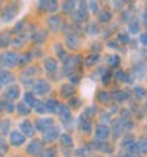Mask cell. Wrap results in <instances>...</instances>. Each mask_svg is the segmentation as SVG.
I'll use <instances>...</instances> for the list:
<instances>
[{
	"mask_svg": "<svg viewBox=\"0 0 147 157\" xmlns=\"http://www.w3.org/2000/svg\"><path fill=\"white\" fill-rule=\"evenodd\" d=\"M109 132H111V128H109L108 125H98L97 127V132H95V136L98 141H106V138L109 136Z\"/></svg>",
	"mask_w": 147,
	"mask_h": 157,
	"instance_id": "6da1fadb",
	"label": "cell"
},
{
	"mask_svg": "<svg viewBox=\"0 0 147 157\" xmlns=\"http://www.w3.org/2000/svg\"><path fill=\"white\" fill-rule=\"evenodd\" d=\"M49 90H51V87H49V84L46 81H36L35 86H33V92L35 94H40V95L48 94Z\"/></svg>",
	"mask_w": 147,
	"mask_h": 157,
	"instance_id": "7a4b0ae2",
	"label": "cell"
},
{
	"mask_svg": "<svg viewBox=\"0 0 147 157\" xmlns=\"http://www.w3.org/2000/svg\"><path fill=\"white\" fill-rule=\"evenodd\" d=\"M10 141H11V144H14V146H21V144H24V141H25V136H24L21 132H11Z\"/></svg>",
	"mask_w": 147,
	"mask_h": 157,
	"instance_id": "3957f363",
	"label": "cell"
},
{
	"mask_svg": "<svg viewBox=\"0 0 147 157\" xmlns=\"http://www.w3.org/2000/svg\"><path fill=\"white\" fill-rule=\"evenodd\" d=\"M36 127H38V130H43V132L49 130L51 127H54V125H52V119L41 117V119H38V121H36Z\"/></svg>",
	"mask_w": 147,
	"mask_h": 157,
	"instance_id": "277c9868",
	"label": "cell"
},
{
	"mask_svg": "<svg viewBox=\"0 0 147 157\" xmlns=\"http://www.w3.org/2000/svg\"><path fill=\"white\" fill-rule=\"evenodd\" d=\"M2 59L6 62V65H10V67L16 65L17 60H19V57H17L16 52H6V54H3V56H2Z\"/></svg>",
	"mask_w": 147,
	"mask_h": 157,
	"instance_id": "5b68a950",
	"label": "cell"
},
{
	"mask_svg": "<svg viewBox=\"0 0 147 157\" xmlns=\"http://www.w3.org/2000/svg\"><path fill=\"white\" fill-rule=\"evenodd\" d=\"M59 136V127H51L49 130L44 132V140L46 141H54Z\"/></svg>",
	"mask_w": 147,
	"mask_h": 157,
	"instance_id": "8992f818",
	"label": "cell"
},
{
	"mask_svg": "<svg viewBox=\"0 0 147 157\" xmlns=\"http://www.w3.org/2000/svg\"><path fill=\"white\" fill-rule=\"evenodd\" d=\"M73 16L76 17V19H86L87 17V11H86V3H79V10L78 11H73Z\"/></svg>",
	"mask_w": 147,
	"mask_h": 157,
	"instance_id": "52a82bcc",
	"label": "cell"
},
{
	"mask_svg": "<svg viewBox=\"0 0 147 157\" xmlns=\"http://www.w3.org/2000/svg\"><path fill=\"white\" fill-rule=\"evenodd\" d=\"M56 111L60 114V117L63 119V121H68V119H70V116H71V114H70V109H68L65 105H59Z\"/></svg>",
	"mask_w": 147,
	"mask_h": 157,
	"instance_id": "ba28073f",
	"label": "cell"
},
{
	"mask_svg": "<svg viewBox=\"0 0 147 157\" xmlns=\"http://www.w3.org/2000/svg\"><path fill=\"white\" fill-rule=\"evenodd\" d=\"M21 130H22L25 135H33V133H35V128H33V125H32L29 121H24V122L21 124Z\"/></svg>",
	"mask_w": 147,
	"mask_h": 157,
	"instance_id": "9c48e42d",
	"label": "cell"
},
{
	"mask_svg": "<svg viewBox=\"0 0 147 157\" xmlns=\"http://www.w3.org/2000/svg\"><path fill=\"white\" fill-rule=\"evenodd\" d=\"M24 105H27L29 108L36 105V100H35V97H33L32 92H27V94L24 95Z\"/></svg>",
	"mask_w": 147,
	"mask_h": 157,
	"instance_id": "30bf717a",
	"label": "cell"
},
{
	"mask_svg": "<svg viewBox=\"0 0 147 157\" xmlns=\"http://www.w3.org/2000/svg\"><path fill=\"white\" fill-rule=\"evenodd\" d=\"M17 95H19V89H17V87H10L5 92V97H8L10 100H16Z\"/></svg>",
	"mask_w": 147,
	"mask_h": 157,
	"instance_id": "8fae6325",
	"label": "cell"
},
{
	"mask_svg": "<svg viewBox=\"0 0 147 157\" xmlns=\"http://www.w3.org/2000/svg\"><path fill=\"white\" fill-rule=\"evenodd\" d=\"M41 149V143L40 141H32L30 146L27 147V152H30V154H36V152H40Z\"/></svg>",
	"mask_w": 147,
	"mask_h": 157,
	"instance_id": "7c38bea8",
	"label": "cell"
},
{
	"mask_svg": "<svg viewBox=\"0 0 147 157\" xmlns=\"http://www.w3.org/2000/svg\"><path fill=\"white\" fill-rule=\"evenodd\" d=\"M44 106H46V111H56L59 106V101L57 100H48V101H44Z\"/></svg>",
	"mask_w": 147,
	"mask_h": 157,
	"instance_id": "4fadbf2b",
	"label": "cell"
},
{
	"mask_svg": "<svg viewBox=\"0 0 147 157\" xmlns=\"http://www.w3.org/2000/svg\"><path fill=\"white\" fill-rule=\"evenodd\" d=\"M13 81V75L11 73H0V84H6V82Z\"/></svg>",
	"mask_w": 147,
	"mask_h": 157,
	"instance_id": "5bb4252c",
	"label": "cell"
},
{
	"mask_svg": "<svg viewBox=\"0 0 147 157\" xmlns=\"http://www.w3.org/2000/svg\"><path fill=\"white\" fill-rule=\"evenodd\" d=\"M44 67H46V70L54 71V70L57 68V63H56V60H52V59H46V62H44Z\"/></svg>",
	"mask_w": 147,
	"mask_h": 157,
	"instance_id": "9a60e30c",
	"label": "cell"
},
{
	"mask_svg": "<svg viewBox=\"0 0 147 157\" xmlns=\"http://www.w3.org/2000/svg\"><path fill=\"white\" fill-rule=\"evenodd\" d=\"M67 43H68V46H71V48H78V44H79V41L76 40L75 35H68L67 36Z\"/></svg>",
	"mask_w": 147,
	"mask_h": 157,
	"instance_id": "2e32d148",
	"label": "cell"
},
{
	"mask_svg": "<svg viewBox=\"0 0 147 157\" xmlns=\"http://www.w3.org/2000/svg\"><path fill=\"white\" fill-rule=\"evenodd\" d=\"M138 151H139V152H147V140H145V138L138 143Z\"/></svg>",
	"mask_w": 147,
	"mask_h": 157,
	"instance_id": "e0dca14e",
	"label": "cell"
},
{
	"mask_svg": "<svg viewBox=\"0 0 147 157\" xmlns=\"http://www.w3.org/2000/svg\"><path fill=\"white\" fill-rule=\"evenodd\" d=\"M81 128L84 132H89L90 130V122L87 121V119H84V117H81Z\"/></svg>",
	"mask_w": 147,
	"mask_h": 157,
	"instance_id": "ac0fdd59",
	"label": "cell"
},
{
	"mask_svg": "<svg viewBox=\"0 0 147 157\" xmlns=\"http://www.w3.org/2000/svg\"><path fill=\"white\" fill-rule=\"evenodd\" d=\"M17 111H19L22 116H25V114H29V106L24 105V103H19L17 105Z\"/></svg>",
	"mask_w": 147,
	"mask_h": 157,
	"instance_id": "d6986e66",
	"label": "cell"
},
{
	"mask_svg": "<svg viewBox=\"0 0 147 157\" xmlns=\"http://www.w3.org/2000/svg\"><path fill=\"white\" fill-rule=\"evenodd\" d=\"M109 19H111V13H109V11H101V13H100V21L106 22Z\"/></svg>",
	"mask_w": 147,
	"mask_h": 157,
	"instance_id": "ffe728a7",
	"label": "cell"
},
{
	"mask_svg": "<svg viewBox=\"0 0 147 157\" xmlns=\"http://www.w3.org/2000/svg\"><path fill=\"white\" fill-rule=\"evenodd\" d=\"M35 109H36V111H38L40 114H43L44 111H46V106H44V103H40V101H36V105L33 106Z\"/></svg>",
	"mask_w": 147,
	"mask_h": 157,
	"instance_id": "44dd1931",
	"label": "cell"
},
{
	"mask_svg": "<svg viewBox=\"0 0 147 157\" xmlns=\"http://www.w3.org/2000/svg\"><path fill=\"white\" fill-rule=\"evenodd\" d=\"M108 62H111V63H109V65H112V67H117V65H119V57H117V56H111V57L108 59Z\"/></svg>",
	"mask_w": 147,
	"mask_h": 157,
	"instance_id": "7402d4cb",
	"label": "cell"
},
{
	"mask_svg": "<svg viewBox=\"0 0 147 157\" xmlns=\"http://www.w3.org/2000/svg\"><path fill=\"white\" fill-rule=\"evenodd\" d=\"M62 94H63V95L73 94V87H71V86H63V87H62Z\"/></svg>",
	"mask_w": 147,
	"mask_h": 157,
	"instance_id": "603a6c76",
	"label": "cell"
},
{
	"mask_svg": "<svg viewBox=\"0 0 147 157\" xmlns=\"http://www.w3.org/2000/svg\"><path fill=\"white\" fill-rule=\"evenodd\" d=\"M114 97H116L119 101H120V100H125V98H128V95L125 94V92H116V94H114Z\"/></svg>",
	"mask_w": 147,
	"mask_h": 157,
	"instance_id": "cb8c5ba5",
	"label": "cell"
},
{
	"mask_svg": "<svg viewBox=\"0 0 147 157\" xmlns=\"http://www.w3.org/2000/svg\"><path fill=\"white\" fill-rule=\"evenodd\" d=\"M62 144H65V146L71 144V136L70 135H62Z\"/></svg>",
	"mask_w": 147,
	"mask_h": 157,
	"instance_id": "d4e9b609",
	"label": "cell"
},
{
	"mask_svg": "<svg viewBox=\"0 0 147 157\" xmlns=\"http://www.w3.org/2000/svg\"><path fill=\"white\" fill-rule=\"evenodd\" d=\"M108 100H109V94H108V92H101V94H100V101L106 103Z\"/></svg>",
	"mask_w": 147,
	"mask_h": 157,
	"instance_id": "484cf974",
	"label": "cell"
},
{
	"mask_svg": "<svg viewBox=\"0 0 147 157\" xmlns=\"http://www.w3.org/2000/svg\"><path fill=\"white\" fill-rule=\"evenodd\" d=\"M134 92L138 94V97H144L145 95V90L142 87H134Z\"/></svg>",
	"mask_w": 147,
	"mask_h": 157,
	"instance_id": "4316f807",
	"label": "cell"
},
{
	"mask_svg": "<svg viewBox=\"0 0 147 157\" xmlns=\"http://www.w3.org/2000/svg\"><path fill=\"white\" fill-rule=\"evenodd\" d=\"M97 60H98V56H95V54H94V56H90L87 59V65H94V62H97Z\"/></svg>",
	"mask_w": 147,
	"mask_h": 157,
	"instance_id": "83f0119b",
	"label": "cell"
},
{
	"mask_svg": "<svg viewBox=\"0 0 147 157\" xmlns=\"http://www.w3.org/2000/svg\"><path fill=\"white\" fill-rule=\"evenodd\" d=\"M116 76H117V79H119V81H125V79H127V78H125V73H123V71H120V70H119V71L116 73Z\"/></svg>",
	"mask_w": 147,
	"mask_h": 157,
	"instance_id": "f1b7e54d",
	"label": "cell"
},
{
	"mask_svg": "<svg viewBox=\"0 0 147 157\" xmlns=\"http://www.w3.org/2000/svg\"><path fill=\"white\" fill-rule=\"evenodd\" d=\"M73 6H75V3H73V2H68V3L63 5V10H65V11H70V10H73Z\"/></svg>",
	"mask_w": 147,
	"mask_h": 157,
	"instance_id": "f546056e",
	"label": "cell"
},
{
	"mask_svg": "<svg viewBox=\"0 0 147 157\" xmlns=\"http://www.w3.org/2000/svg\"><path fill=\"white\" fill-rule=\"evenodd\" d=\"M119 41L127 43V41H128V35H127V33H120V35H119Z\"/></svg>",
	"mask_w": 147,
	"mask_h": 157,
	"instance_id": "4dcf8cb0",
	"label": "cell"
},
{
	"mask_svg": "<svg viewBox=\"0 0 147 157\" xmlns=\"http://www.w3.org/2000/svg\"><path fill=\"white\" fill-rule=\"evenodd\" d=\"M40 157H56V152H54V151H46V154H43Z\"/></svg>",
	"mask_w": 147,
	"mask_h": 157,
	"instance_id": "1f68e13d",
	"label": "cell"
},
{
	"mask_svg": "<svg viewBox=\"0 0 147 157\" xmlns=\"http://www.w3.org/2000/svg\"><path fill=\"white\" fill-rule=\"evenodd\" d=\"M141 43L147 46V33H142V35H141Z\"/></svg>",
	"mask_w": 147,
	"mask_h": 157,
	"instance_id": "d6a6232c",
	"label": "cell"
},
{
	"mask_svg": "<svg viewBox=\"0 0 147 157\" xmlns=\"http://www.w3.org/2000/svg\"><path fill=\"white\" fill-rule=\"evenodd\" d=\"M0 151H2V152L6 151V144L3 143V140H0Z\"/></svg>",
	"mask_w": 147,
	"mask_h": 157,
	"instance_id": "836d02e7",
	"label": "cell"
},
{
	"mask_svg": "<svg viewBox=\"0 0 147 157\" xmlns=\"http://www.w3.org/2000/svg\"><path fill=\"white\" fill-rule=\"evenodd\" d=\"M130 30H131V32H134V33L138 32V24H136V22H134V24L131 22V27H130Z\"/></svg>",
	"mask_w": 147,
	"mask_h": 157,
	"instance_id": "e575fe53",
	"label": "cell"
},
{
	"mask_svg": "<svg viewBox=\"0 0 147 157\" xmlns=\"http://www.w3.org/2000/svg\"><path fill=\"white\" fill-rule=\"evenodd\" d=\"M90 8H92V11H95V10H98V5H97L95 2H92V3H90Z\"/></svg>",
	"mask_w": 147,
	"mask_h": 157,
	"instance_id": "d590c367",
	"label": "cell"
},
{
	"mask_svg": "<svg viewBox=\"0 0 147 157\" xmlns=\"http://www.w3.org/2000/svg\"><path fill=\"white\" fill-rule=\"evenodd\" d=\"M145 106H147V103H145Z\"/></svg>",
	"mask_w": 147,
	"mask_h": 157,
	"instance_id": "8d00e7d4",
	"label": "cell"
}]
</instances>
